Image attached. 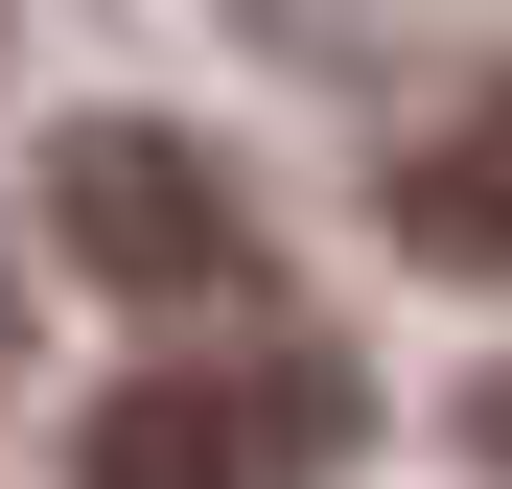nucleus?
<instances>
[{
    "label": "nucleus",
    "mask_w": 512,
    "mask_h": 489,
    "mask_svg": "<svg viewBox=\"0 0 512 489\" xmlns=\"http://www.w3.org/2000/svg\"><path fill=\"white\" fill-rule=\"evenodd\" d=\"M47 233L117 303H163V326H280V233H256V187L187 117H70L47 140Z\"/></svg>",
    "instance_id": "nucleus-1"
},
{
    "label": "nucleus",
    "mask_w": 512,
    "mask_h": 489,
    "mask_svg": "<svg viewBox=\"0 0 512 489\" xmlns=\"http://www.w3.org/2000/svg\"><path fill=\"white\" fill-rule=\"evenodd\" d=\"M350 420H373L350 350H303V326H210L187 373L94 396V443H70V466H94V489H326Z\"/></svg>",
    "instance_id": "nucleus-2"
},
{
    "label": "nucleus",
    "mask_w": 512,
    "mask_h": 489,
    "mask_svg": "<svg viewBox=\"0 0 512 489\" xmlns=\"http://www.w3.org/2000/svg\"><path fill=\"white\" fill-rule=\"evenodd\" d=\"M396 233H419L443 280H512V94H489V117H443V140L396 163Z\"/></svg>",
    "instance_id": "nucleus-3"
}]
</instances>
